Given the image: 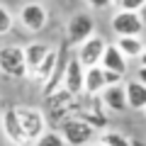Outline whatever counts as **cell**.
<instances>
[{"label": "cell", "mask_w": 146, "mask_h": 146, "mask_svg": "<svg viewBox=\"0 0 146 146\" xmlns=\"http://www.w3.org/2000/svg\"><path fill=\"white\" fill-rule=\"evenodd\" d=\"M44 105H46V112H44L46 122L61 124L63 119H68V117L76 115V110H78V98L71 95V93H66L63 88H58L56 93H51V95L44 98Z\"/></svg>", "instance_id": "obj_1"}, {"label": "cell", "mask_w": 146, "mask_h": 146, "mask_svg": "<svg viewBox=\"0 0 146 146\" xmlns=\"http://www.w3.org/2000/svg\"><path fill=\"white\" fill-rule=\"evenodd\" d=\"M107 46L105 36L100 34H93L90 39H85L83 44H78V51H76V58L83 68H93V66H100V58H102V51Z\"/></svg>", "instance_id": "obj_6"}, {"label": "cell", "mask_w": 146, "mask_h": 146, "mask_svg": "<svg viewBox=\"0 0 146 146\" xmlns=\"http://www.w3.org/2000/svg\"><path fill=\"white\" fill-rule=\"evenodd\" d=\"M0 129H3L5 139L10 141L12 146H27L29 144L27 136H25V131H22V127H20V119H17L15 107H7L5 112L0 115Z\"/></svg>", "instance_id": "obj_9"}, {"label": "cell", "mask_w": 146, "mask_h": 146, "mask_svg": "<svg viewBox=\"0 0 146 146\" xmlns=\"http://www.w3.org/2000/svg\"><path fill=\"white\" fill-rule=\"evenodd\" d=\"M115 3H117V7L124 10V12H139V7L144 5L146 0H115Z\"/></svg>", "instance_id": "obj_21"}, {"label": "cell", "mask_w": 146, "mask_h": 146, "mask_svg": "<svg viewBox=\"0 0 146 146\" xmlns=\"http://www.w3.org/2000/svg\"><path fill=\"white\" fill-rule=\"evenodd\" d=\"M0 73L7 78H27V66H25V51L17 44H5L0 46Z\"/></svg>", "instance_id": "obj_2"}, {"label": "cell", "mask_w": 146, "mask_h": 146, "mask_svg": "<svg viewBox=\"0 0 146 146\" xmlns=\"http://www.w3.org/2000/svg\"><path fill=\"white\" fill-rule=\"evenodd\" d=\"M100 100H102V107L112 110V112H124V110H127V93H124V85H122V83L107 85V88L100 93Z\"/></svg>", "instance_id": "obj_12"}, {"label": "cell", "mask_w": 146, "mask_h": 146, "mask_svg": "<svg viewBox=\"0 0 146 146\" xmlns=\"http://www.w3.org/2000/svg\"><path fill=\"white\" fill-rule=\"evenodd\" d=\"M144 115H146V107H144Z\"/></svg>", "instance_id": "obj_28"}, {"label": "cell", "mask_w": 146, "mask_h": 146, "mask_svg": "<svg viewBox=\"0 0 146 146\" xmlns=\"http://www.w3.org/2000/svg\"><path fill=\"white\" fill-rule=\"evenodd\" d=\"M58 134H61L63 144L66 146H85L93 141L95 136V129L90 124H85L83 119H78V117H68V119H63L61 124H58Z\"/></svg>", "instance_id": "obj_3"}, {"label": "cell", "mask_w": 146, "mask_h": 146, "mask_svg": "<svg viewBox=\"0 0 146 146\" xmlns=\"http://www.w3.org/2000/svg\"><path fill=\"white\" fill-rule=\"evenodd\" d=\"M85 3H88L93 10H105V7H110L115 0H85Z\"/></svg>", "instance_id": "obj_22"}, {"label": "cell", "mask_w": 146, "mask_h": 146, "mask_svg": "<svg viewBox=\"0 0 146 146\" xmlns=\"http://www.w3.org/2000/svg\"><path fill=\"white\" fill-rule=\"evenodd\" d=\"M95 34V20L88 15V12H76V15L68 20L66 25V39L68 44H83L85 39H90V36Z\"/></svg>", "instance_id": "obj_5"}, {"label": "cell", "mask_w": 146, "mask_h": 146, "mask_svg": "<svg viewBox=\"0 0 146 146\" xmlns=\"http://www.w3.org/2000/svg\"><path fill=\"white\" fill-rule=\"evenodd\" d=\"M98 144H102V146H131V141L124 134H119V131H105Z\"/></svg>", "instance_id": "obj_18"}, {"label": "cell", "mask_w": 146, "mask_h": 146, "mask_svg": "<svg viewBox=\"0 0 146 146\" xmlns=\"http://www.w3.org/2000/svg\"><path fill=\"white\" fill-rule=\"evenodd\" d=\"M105 88H107V83H105V71H102V68H100V66L85 68V76H83V95H100Z\"/></svg>", "instance_id": "obj_14"}, {"label": "cell", "mask_w": 146, "mask_h": 146, "mask_svg": "<svg viewBox=\"0 0 146 146\" xmlns=\"http://www.w3.org/2000/svg\"><path fill=\"white\" fill-rule=\"evenodd\" d=\"M49 44H42V42H32L27 44V46H22V51H25V66H27V76H32V73L36 71V66L44 61V56L49 54Z\"/></svg>", "instance_id": "obj_13"}, {"label": "cell", "mask_w": 146, "mask_h": 146, "mask_svg": "<svg viewBox=\"0 0 146 146\" xmlns=\"http://www.w3.org/2000/svg\"><path fill=\"white\" fill-rule=\"evenodd\" d=\"M131 146H146V144H141V141H131Z\"/></svg>", "instance_id": "obj_26"}, {"label": "cell", "mask_w": 146, "mask_h": 146, "mask_svg": "<svg viewBox=\"0 0 146 146\" xmlns=\"http://www.w3.org/2000/svg\"><path fill=\"white\" fill-rule=\"evenodd\" d=\"M20 25L25 27L27 32H32V34H36V32H42L44 27H46L49 22V12L46 7L42 5V3H25L20 10Z\"/></svg>", "instance_id": "obj_7"}, {"label": "cell", "mask_w": 146, "mask_h": 146, "mask_svg": "<svg viewBox=\"0 0 146 146\" xmlns=\"http://www.w3.org/2000/svg\"><path fill=\"white\" fill-rule=\"evenodd\" d=\"M100 68L110 73H117V76H124L127 73V58L119 54V49L115 44H107L102 51V58H100Z\"/></svg>", "instance_id": "obj_11"}, {"label": "cell", "mask_w": 146, "mask_h": 146, "mask_svg": "<svg viewBox=\"0 0 146 146\" xmlns=\"http://www.w3.org/2000/svg\"><path fill=\"white\" fill-rule=\"evenodd\" d=\"M136 80H139L141 85H146V66H141V68H139V76H136Z\"/></svg>", "instance_id": "obj_24"}, {"label": "cell", "mask_w": 146, "mask_h": 146, "mask_svg": "<svg viewBox=\"0 0 146 146\" xmlns=\"http://www.w3.org/2000/svg\"><path fill=\"white\" fill-rule=\"evenodd\" d=\"M83 76H85V68L78 63V58H76V56H68L61 88L66 90V93L76 95V98H78V95H83Z\"/></svg>", "instance_id": "obj_10"}, {"label": "cell", "mask_w": 146, "mask_h": 146, "mask_svg": "<svg viewBox=\"0 0 146 146\" xmlns=\"http://www.w3.org/2000/svg\"><path fill=\"white\" fill-rule=\"evenodd\" d=\"M139 63H141V66H146V46H144V51H141V56H139Z\"/></svg>", "instance_id": "obj_25"}, {"label": "cell", "mask_w": 146, "mask_h": 146, "mask_svg": "<svg viewBox=\"0 0 146 146\" xmlns=\"http://www.w3.org/2000/svg\"><path fill=\"white\" fill-rule=\"evenodd\" d=\"M56 61H58V51L56 49H49V54L44 56V61L36 66V71L32 73V78L36 80V83H46L49 78H51V73H54V68H56Z\"/></svg>", "instance_id": "obj_16"}, {"label": "cell", "mask_w": 146, "mask_h": 146, "mask_svg": "<svg viewBox=\"0 0 146 146\" xmlns=\"http://www.w3.org/2000/svg\"><path fill=\"white\" fill-rule=\"evenodd\" d=\"M34 146H66V144H63V139H61L58 131H49V129H46L39 139L34 141Z\"/></svg>", "instance_id": "obj_20"}, {"label": "cell", "mask_w": 146, "mask_h": 146, "mask_svg": "<svg viewBox=\"0 0 146 146\" xmlns=\"http://www.w3.org/2000/svg\"><path fill=\"white\" fill-rule=\"evenodd\" d=\"M136 15H139V20H141V25H144V29H146V3H144V5L139 7V12H136Z\"/></svg>", "instance_id": "obj_23"}, {"label": "cell", "mask_w": 146, "mask_h": 146, "mask_svg": "<svg viewBox=\"0 0 146 146\" xmlns=\"http://www.w3.org/2000/svg\"><path fill=\"white\" fill-rule=\"evenodd\" d=\"M15 112H17V119H20V127L25 131L27 141H36L46 131V117H44V112L39 107H25V105H20V107H15Z\"/></svg>", "instance_id": "obj_4"}, {"label": "cell", "mask_w": 146, "mask_h": 146, "mask_svg": "<svg viewBox=\"0 0 146 146\" xmlns=\"http://www.w3.org/2000/svg\"><path fill=\"white\" fill-rule=\"evenodd\" d=\"M112 32H115L117 36H141L144 25H141V20H139L136 12L117 10L115 17H112Z\"/></svg>", "instance_id": "obj_8"}, {"label": "cell", "mask_w": 146, "mask_h": 146, "mask_svg": "<svg viewBox=\"0 0 146 146\" xmlns=\"http://www.w3.org/2000/svg\"><path fill=\"white\" fill-rule=\"evenodd\" d=\"M124 93H127V107H131V110L146 107V85H141L139 80H129L124 85Z\"/></svg>", "instance_id": "obj_15"}, {"label": "cell", "mask_w": 146, "mask_h": 146, "mask_svg": "<svg viewBox=\"0 0 146 146\" xmlns=\"http://www.w3.org/2000/svg\"><path fill=\"white\" fill-rule=\"evenodd\" d=\"M115 46L119 49V54L124 58H136V56H141V51H144L141 36H119Z\"/></svg>", "instance_id": "obj_17"}, {"label": "cell", "mask_w": 146, "mask_h": 146, "mask_svg": "<svg viewBox=\"0 0 146 146\" xmlns=\"http://www.w3.org/2000/svg\"><path fill=\"white\" fill-rule=\"evenodd\" d=\"M12 27H15V17H12V12L7 10L5 5H0V36L10 34Z\"/></svg>", "instance_id": "obj_19"}, {"label": "cell", "mask_w": 146, "mask_h": 146, "mask_svg": "<svg viewBox=\"0 0 146 146\" xmlns=\"http://www.w3.org/2000/svg\"><path fill=\"white\" fill-rule=\"evenodd\" d=\"M93 146H102V144H93Z\"/></svg>", "instance_id": "obj_27"}]
</instances>
